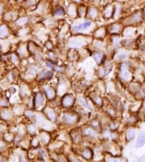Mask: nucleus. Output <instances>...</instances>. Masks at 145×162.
Instances as JSON below:
<instances>
[{"label":"nucleus","instance_id":"nucleus-1","mask_svg":"<svg viewBox=\"0 0 145 162\" xmlns=\"http://www.w3.org/2000/svg\"><path fill=\"white\" fill-rule=\"evenodd\" d=\"M145 144V132H141L136 141V147L137 148H140L144 146Z\"/></svg>","mask_w":145,"mask_h":162},{"label":"nucleus","instance_id":"nucleus-2","mask_svg":"<svg viewBox=\"0 0 145 162\" xmlns=\"http://www.w3.org/2000/svg\"><path fill=\"white\" fill-rule=\"evenodd\" d=\"M91 23L90 22H86L84 23H80L77 26H74L73 28V31H82V30H84V29H86L87 28H89L90 26H91Z\"/></svg>","mask_w":145,"mask_h":162},{"label":"nucleus","instance_id":"nucleus-3","mask_svg":"<svg viewBox=\"0 0 145 162\" xmlns=\"http://www.w3.org/2000/svg\"><path fill=\"white\" fill-rule=\"evenodd\" d=\"M73 103H74V98L70 95H66L63 98V100H62V104H63V105H65V107H69V106H71L72 104H73Z\"/></svg>","mask_w":145,"mask_h":162},{"label":"nucleus","instance_id":"nucleus-4","mask_svg":"<svg viewBox=\"0 0 145 162\" xmlns=\"http://www.w3.org/2000/svg\"><path fill=\"white\" fill-rule=\"evenodd\" d=\"M53 75V73L52 71H45L39 76V80H45L52 78Z\"/></svg>","mask_w":145,"mask_h":162},{"label":"nucleus","instance_id":"nucleus-5","mask_svg":"<svg viewBox=\"0 0 145 162\" xmlns=\"http://www.w3.org/2000/svg\"><path fill=\"white\" fill-rule=\"evenodd\" d=\"M35 104L37 106H40L44 102V96L42 94L38 93L35 97Z\"/></svg>","mask_w":145,"mask_h":162},{"label":"nucleus","instance_id":"nucleus-6","mask_svg":"<svg viewBox=\"0 0 145 162\" xmlns=\"http://www.w3.org/2000/svg\"><path fill=\"white\" fill-rule=\"evenodd\" d=\"M45 93H46V95L47 96V97L49 99H53V98L55 97V90L51 88H45Z\"/></svg>","mask_w":145,"mask_h":162},{"label":"nucleus","instance_id":"nucleus-7","mask_svg":"<svg viewBox=\"0 0 145 162\" xmlns=\"http://www.w3.org/2000/svg\"><path fill=\"white\" fill-rule=\"evenodd\" d=\"M7 35H8V29H7V28L4 25L1 26H0V38H4L6 36H7Z\"/></svg>","mask_w":145,"mask_h":162},{"label":"nucleus","instance_id":"nucleus-8","mask_svg":"<svg viewBox=\"0 0 145 162\" xmlns=\"http://www.w3.org/2000/svg\"><path fill=\"white\" fill-rule=\"evenodd\" d=\"M63 120L65 122H67V123H73L75 122L76 120V118L74 116L72 115H65L63 117Z\"/></svg>","mask_w":145,"mask_h":162},{"label":"nucleus","instance_id":"nucleus-9","mask_svg":"<svg viewBox=\"0 0 145 162\" xmlns=\"http://www.w3.org/2000/svg\"><path fill=\"white\" fill-rule=\"evenodd\" d=\"M122 75L125 80H127L130 78V73H129V72L127 70V68L125 65H123V67H122Z\"/></svg>","mask_w":145,"mask_h":162},{"label":"nucleus","instance_id":"nucleus-10","mask_svg":"<svg viewBox=\"0 0 145 162\" xmlns=\"http://www.w3.org/2000/svg\"><path fill=\"white\" fill-rule=\"evenodd\" d=\"M46 114L48 116V117L51 119V120H54L55 118V112L50 109V108H48L46 110Z\"/></svg>","mask_w":145,"mask_h":162},{"label":"nucleus","instance_id":"nucleus-11","mask_svg":"<svg viewBox=\"0 0 145 162\" xmlns=\"http://www.w3.org/2000/svg\"><path fill=\"white\" fill-rule=\"evenodd\" d=\"M134 135H135V131L134 129H128L127 132V138L128 140H132L134 137Z\"/></svg>","mask_w":145,"mask_h":162},{"label":"nucleus","instance_id":"nucleus-12","mask_svg":"<svg viewBox=\"0 0 145 162\" xmlns=\"http://www.w3.org/2000/svg\"><path fill=\"white\" fill-rule=\"evenodd\" d=\"M88 14H89V16H90V17H95L98 14V11H97V9L96 8L91 7V8H90V9L89 10Z\"/></svg>","mask_w":145,"mask_h":162},{"label":"nucleus","instance_id":"nucleus-13","mask_svg":"<svg viewBox=\"0 0 145 162\" xmlns=\"http://www.w3.org/2000/svg\"><path fill=\"white\" fill-rule=\"evenodd\" d=\"M82 155H83V156H84V158L89 159L91 158V156L92 154H91V151H90L89 150L86 149V150L83 151V152H82Z\"/></svg>","mask_w":145,"mask_h":162},{"label":"nucleus","instance_id":"nucleus-14","mask_svg":"<svg viewBox=\"0 0 145 162\" xmlns=\"http://www.w3.org/2000/svg\"><path fill=\"white\" fill-rule=\"evenodd\" d=\"M65 14V11L62 8H58L55 11V15L56 16H63Z\"/></svg>","mask_w":145,"mask_h":162},{"label":"nucleus","instance_id":"nucleus-15","mask_svg":"<svg viewBox=\"0 0 145 162\" xmlns=\"http://www.w3.org/2000/svg\"><path fill=\"white\" fill-rule=\"evenodd\" d=\"M93 58L97 63H100L102 59V55L100 53H95L93 56Z\"/></svg>","mask_w":145,"mask_h":162},{"label":"nucleus","instance_id":"nucleus-16","mask_svg":"<svg viewBox=\"0 0 145 162\" xmlns=\"http://www.w3.org/2000/svg\"><path fill=\"white\" fill-rule=\"evenodd\" d=\"M85 132H86V134H89L90 136H92V137H96V136H97L96 132H94V131H93V129H86V130H85Z\"/></svg>","mask_w":145,"mask_h":162},{"label":"nucleus","instance_id":"nucleus-17","mask_svg":"<svg viewBox=\"0 0 145 162\" xmlns=\"http://www.w3.org/2000/svg\"><path fill=\"white\" fill-rule=\"evenodd\" d=\"M79 101L81 102V103L83 104L85 107H86V108H88V109H91V108L89 105L88 103L86 101V100H85L84 98H83V97H80V98H79Z\"/></svg>","mask_w":145,"mask_h":162},{"label":"nucleus","instance_id":"nucleus-18","mask_svg":"<svg viewBox=\"0 0 145 162\" xmlns=\"http://www.w3.org/2000/svg\"><path fill=\"white\" fill-rule=\"evenodd\" d=\"M27 21H28V19L26 17H22V18H20L16 22V23H17V24H19V25H23V24H25V23L27 22Z\"/></svg>","mask_w":145,"mask_h":162},{"label":"nucleus","instance_id":"nucleus-19","mask_svg":"<svg viewBox=\"0 0 145 162\" xmlns=\"http://www.w3.org/2000/svg\"><path fill=\"white\" fill-rule=\"evenodd\" d=\"M1 115H2V117L4 119H9L11 117V112L9 111H8V110H4V111L2 112Z\"/></svg>","mask_w":145,"mask_h":162},{"label":"nucleus","instance_id":"nucleus-20","mask_svg":"<svg viewBox=\"0 0 145 162\" xmlns=\"http://www.w3.org/2000/svg\"><path fill=\"white\" fill-rule=\"evenodd\" d=\"M36 120H37V122H38V123L39 125H43V124L44 123V122H45L44 118H43L41 115L37 116V117H36Z\"/></svg>","mask_w":145,"mask_h":162},{"label":"nucleus","instance_id":"nucleus-21","mask_svg":"<svg viewBox=\"0 0 145 162\" xmlns=\"http://www.w3.org/2000/svg\"><path fill=\"white\" fill-rule=\"evenodd\" d=\"M120 30V28L118 25H112V29L111 28V32H112V33H117Z\"/></svg>","mask_w":145,"mask_h":162},{"label":"nucleus","instance_id":"nucleus-22","mask_svg":"<svg viewBox=\"0 0 145 162\" xmlns=\"http://www.w3.org/2000/svg\"><path fill=\"white\" fill-rule=\"evenodd\" d=\"M112 14V9L111 7H108L107 11H105V16H107L108 17H109Z\"/></svg>","mask_w":145,"mask_h":162},{"label":"nucleus","instance_id":"nucleus-23","mask_svg":"<svg viewBox=\"0 0 145 162\" xmlns=\"http://www.w3.org/2000/svg\"><path fill=\"white\" fill-rule=\"evenodd\" d=\"M46 65H47V66L48 68H53V69H55V67L54 66V65H53L52 63L49 62V61L46 62Z\"/></svg>","mask_w":145,"mask_h":162},{"label":"nucleus","instance_id":"nucleus-24","mask_svg":"<svg viewBox=\"0 0 145 162\" xmlns=\"http://www.w3.org/2000/svg\"><path fill=\"white\" fill-rule=\"evenodd\" d=\"M28 131H29L30 132H34L36 130V128H35V127L33 126V125H31V126L28 127Z\"/></svg>","mask_w":145,"mask_h":162},{"label":"nucleus","instance_id":"nucleus-25","mask_svg":"<svg viewBox=\"0 0 145 162\" xmlns=\"http://www.w3.org/2000/svg\"><path fill=\"white\" fill-rule=\"evenodd\" d=\"M108 162H123V161L120 159H111L108 161Z\"/></svg>","mask_w":145,"mask_h":162},{"label":"nucleus","instance_id":"nucleus-26","mask_svg":"<svg viewBox=\"0 0 145 162\" xmlns=\"http://www.w3.org/2000/svg\"><path fill=\"white\" fill-rule=\"evenodd\" d=\"M26 89L24 87H22V88H21V92H20L21 95L22 96H23V95L26 94Z\"/></svg>","mask_w":145,"mask_h":162},{"label":"nucleus","instance_id":"nucleus-27","mask_svg":"<svg viewBox=\"0 0 145 162\" xmlns=\"http://www.w3.org/2000/svg\"><path fill=\"white\" fill-rule=\"evenodd\" d=\"M119 58H120V59H123V58H126V56H127V55L125 54V53H120V54H119Z\"/></svg>","mask_w":145,"mask_h":162},{"label":"nucleus","instance_id":"nucleus-28","mask_svg":"<svg viewBox=\"0 0 145 162\" xmlns=\"http://www.w3.org/2000/svg\"><path fill=\"white\" fill-rule=\"evenodd\" d=\"M11 59H12V61L13 63H17V61H18V59H17V58L15 56H11Z\"/></svg>","mask_w":145,"mask_h":162},{"label":"nucleus","instance_id":"nucleus-29","mask_svg":"<svg viewBox=\"0 0 145 162\" xmlns=\"http://www.w3.org/2000/svg\"><path fill=\"white\" fill-rule=\"evenodd\" d=\"M139 162H145V155L141 156L139 159Z\"/></svg>","mask_w":145,"mask_h":162},{"label":"nucleus","instance_id":"nucleus-30","mask_svg":"<svg viewBox=\"0 0 145 162\" xmlns=\"http://www.w3.org/2000/svg\"><path fill=\"white\" fill-rule=\"evenodd\" d=\"M94 100H95V102H96V103H98V104H100V103H101V100H100V99L99 97H96Z\"/></svg>","mask_w":145,"mask_h":162},{"label":"nucleus","instance_id":"nucleus-31","mask_svg":"<svg viewBox=\"0 0 145 162\" xmlns=\"http://www.w3.org/2000/svg\"><path fill=\"white\" fill-rule=\"evenodd\" d=\"M37 143H38V140L36 139H34V143H33V146H35L36 144H37Z\"/></svg>","mask_w":145,"mask_h":162},{"label":"nucleus","instance_id":"nucleus-32","mask_svg":"<svg viewBox=\"0 0 145 162\" xmlns=\"http://www.w3.org/2000/svg\"><path fill=\"white\" fill-rule=\"evenodd\" d=\"M1 12H2V7H1V4H0V14L1 13Z\"/></svg>","mask_w":145,"mask_h":162},{"label":"nucleus","instance_id":"nucleus-33","mask_svg":"<svg viewBox=\"0 0 145 162\" xmlns=\"http://www.w3.org/2000/svg\"><path fill=\"white\" fill-rule=\"evenodd\" d=\"M2 146H3V144H2V143H1V142L0 141V148H1V147Z\"/></svg>","mask_w":145,"mask_h":162},{"label":"nucleus","instance_id":"nucleus-34","mask_svg":"<svg viewBox=\"0 0 145 162\" xmlns=\"http://www.w3.org/2000/svg\"><path fill=\"white\" fill-rule=\"evenodd\" d=\"M44 162V161H38V162Z\"/></svg>","mask_w":145,"mask_h":162},{"label":"nucleus","instance_id":"nucleus-35","mask_svg":"<svg viewBox=\"0 0 145 162\" xmlns=\"http://www.w3.org/2000/svg\"><path fill=\"white\" fill-rule=\"evenodd\" d=\"M74 1H79L80 0H74Z\"/></svg>","mask_w":145,"mask_h":162},{"label":"nucleus","instance_id":"nucleus-36","mask_svg":"<svg viewBox=\"0 0 145 162\" xmlns=\"http://www.w3.org/2000/svg\"></svg>","mask_w":145,"mask_h":162}]
</instances>
